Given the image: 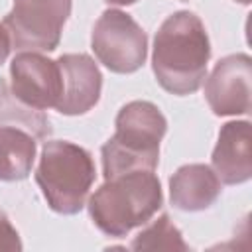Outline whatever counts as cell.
<instances>
[{
    "label": "cell",
    "mask_w": 252,
    "mask_h": 252,
    "mask_svg": "<svg viewBox=\"0 0 252 252\" xmlns=\"http://www.w3.org/2000/svg\"><path fill=\"white\" fill-rule=\"evenodd\" d=\"M211 57L209 35L193 12H175L163 20L154 39L152 67L161 89L173 94L195 93Z\"/></svg>",
    "instance_id": "obj_1"
},
{
    "label": "cell",
    "mask_w": 252,
    "mask_h": 252,
    "mask_svg": "<svg viewBox=\"0 0 252 252\" xmlns=\"http://www.w3.org/2000/svg\"><path fill=\"white\" fill-rule=\"evenodd\" d=\"M161 203L159 179L150 169H138L106 179L89 199V213L98 230L120 238L146 224Z\"/></svg>",
    "instance_id": "obj_2"
},
{
    "label": "cell",
    "mask_w": 252,
    "mask_h": 252,
    "mask_svg": "<svg viewBox=\"0 0 252 252\" xmlns=\"http://www.w3.org/2000/svg\"><path fill=\"white\" fill-rule=\"evenodd\" d=\"M165 130V116L156 104L134 100L122 106L116 116V132L102 146L104 179L138 169L154 171Z\"/></svg>",
    "instance_id": "obj_3"
},
{
    "label": "cell",
    "mask_w": 252,
    "mask_h": 252,
    "mask_svg": "<svg viewBox=\"0 0 252 252\" xmlns=\"http://www.w3.org/2000/svg\"><path fill=\"white\" fill-rule=\"evenodd\" d=\"M94 175V161L85 148L63 140L45 142L41 148L35 181L55 213H79L85 207Z\"/></svg>",
    "instance_id": "obj_4"
},
{
    "label": "cell",
    "mask_w": 252,
    "mask_h": 252,
    "mask_svg": "<svg viewBox=\"0 0 252 252\" xmlns=\"http://www.w3.org/2000/svg\"><path fill=\"white\" fill-rule=\"evenodd\" d=\"M71 14V0H14L2 26L22 51H53Z\"/></svg>",
    "instance_id": "obj_5"
},
{
    "label": "cell",
    "mask_w": 252,
    "mask_h": 252,
    "mask_svg": "<svg viewBox=\"0 0 252 252\" xmlns=\"http://www.w3.org/2000/svg\"><path fill=\"white\" fill-rule=\"evenodd\" d=\"M91 47L96 59L112 73H134L146 61L148 37L132 16L120 10H106L94 24Z\"/></svg>",
    "instance_id": "obj_6"
},
{
    "label": "cell",
    "mask_w": 252,
    "mask_h": 252,
    "mask_svg": "<svg viewBox=\"0 0 252 252\" xmlns=\"http://www.w3.org/2000/svg\"><path fill=\"white\" fill-rule=\"evenodd\" d=\"M252 59L236 53L220 59L205 83V96L217 116H236L250 112Z\"/></svg>",
    "instance_id": "obj_7"
},
{
    "label": "cell",
    "mask_w": 252,
    "mask_h": 252,
    "mask_svg": "<svg viewBox=\"0 0 252 252\" xmlns=\"http://www.w3.org/2000/svg\"><path fill=\"white\" fill-rule=\"evenodd\" d=\"M12 93L33 108H49L57 104L61 94V73L57 61L35 51L18 53L10 63Z\"/></svg>",
    "instance_id": "obj_8"
},
{
    "label": "cell",
    "mask_w": 252,
    "mask_h": 252,
    "mask_svg": "<svg viewBox=\"0 0 252 252\" xmlns=\"http://www.w3.org/2000/svg\"><path fill=\"white\" fill-rule=\"evenodd\" d=\"M61 73V94L55 108L61 114L75 116L91 110L100 96L102 75L96 63L85 53H67L57 59Z\"/></svg>",
    "instance_id": "obj_9"
},
{
    "label": "cell",
    "mask_w": 252,
    "mask_h": 252,
    "mask_svg": "<svg viewBox=\"0 0 252 252\" xmlns=\"http://www.w3.org/2000/svg\"><path fill=\"white\" fill-rule=\"evenodd\" d=\"M213 171L226 185L244 183L252 175L250 122H226L213 150Z\"/></svg>",
    "instance_id": "obj_10"
},
{
    "label": "cell",
    "mask_w": 252,
    "mask_h": 252,
    "mask_svg": "<svg viewBox=\"0 0 252 252\" xmlns=\"http://www.w3.org/2000/svg\"><path fill=\"white\" fill-rule=\"evenodd\" d=\"M220 195V179L203 163L179 167L169 179L171 205L179 211H205Z\"/></svg>",
    "instance_id": "obj_11"
},
{
    "label": "cell",
    "mask_w": 252,
    "mask_h": 252,
    "mask_svg": "<svg viewBox=\"0 0 252 252\" xmlns=\"http://www.w3.org/2000/svg\"><path fill=\"white\" fill-rule=\"evenodd\" d=\"M35 138L22 128L0 126V179L20 181L32 171Z\"/></svg>",
    "instance_id": "obj_12"
},
{
    "label": "cell",
    "mask_w": 252,
    "mask_h": 252,
    "mask_svg": "<svg viewBox=\"0 0 252 252\" xmlns=\"http://www.w3.org/2000/svg\"><path fill=\"white\" fill-rule=\"evenodd\" d=\"M0 126L22 128L35 140H43L51 134V122L43 110L20 100L6 81H0Z\"/></svg>",
    "instance_id": "obj_13"
},
{
    "label": "cell",
    "mask_w": 252,
    "mask_h": 252,
    "mask_svg": "<svg viewBox=\"0 0 252 252\" xmlns=\"http://www.w3.org/2000/svg\"><path fill=\"white\" fill-rule=\"evenodd\" d=\"M132 250H187L179 228L169 220L167 215H161L154 224L144 228L132 242Z\"/></svg>",
    "instance_id": "obj_14"
},
{
    "label": "cell",
    "mask_w": 252,
    "mask_h": 252,
    "mask_svg": "<svg viewBox=\"0 0 252 252\" xmlns=\"http://www.w3.org/2000/svg\"><path fill=\"white\" fill-rule=\"evenodd\" d=\"M0 250H22V242L20 236L16 232V228L10 224L8 217L0 211Z\"/></svg>",
    "instance_id": "obj_15"
},
{
    "label": "cell",
    "mask_w": 252,
    "mask_h": 252,
    "mask_svg": "<svg viewBox=\"0 0 252 252\" xmlns=\"http://www.w3.org/2000/svg\"><path fill=\"white\" fill-rule=\"evenodd\" d=\"M8 53H10V37H8L6 28H4V26H0V63H4V61H6Z\"/></svg>",
    "instance_id": "obj_16"
},
{
    "label": "cell",
    "mask_w": 252,
    "mask_h": 252,
    "mask_svg": "<svg viewBox=\"0 0 252 252\" xmlns=\"http://www.w3.org/2000/svg\"><path fill=\"white\" fill-rule=\"evenodd\" d=\"M106 4H114V6H128V4H134L136 0H104Z\"/></svg>",
    "instance_id": "obj_17"
},
{
    "label": "cell",
    "mask_w": 252,
    "mask_h": 252,
    "mask_svg": "<svg viewBox=\"0 0 252 252\" xmlns=\"http://www.w3.org/2000/svg\"><path fill=\"white\" fill-rule=\"evenodd\" d=\"M234 2H240V4H248L250 0H234Z\"/></svg>",
    "instance_id": "obj_18"
}]
</instances>
